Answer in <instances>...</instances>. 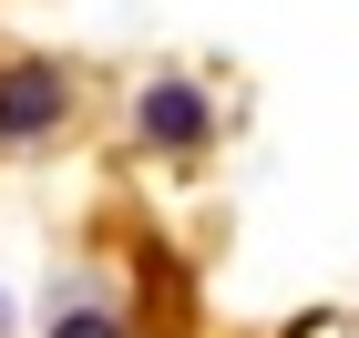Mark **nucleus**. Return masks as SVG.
Segmentation results:
<instances>
[{
  "mask_svg": "<svg viewBox=\"0 0 359 338\" xmlns=\"http://www.w3.org/2000/svg\"><path fill=\"white\" fill-rule=\"evenodd\" d=\"M62 113H72L62 62H11V72H0V143H41Z\"/></svg>",
  "mask_w": 359,
  "mask_h": 338,
  "instance_id": "1",
  "label": "nucleus"
},
{
  "mask_svg": "<svg viewBox=\"0 0 359 338\" xmlns=\"http://www.w3.org/2000/svg\"><path fill=\"white\" fill-rule=\"evenodd\" d=\"M52 338H123L103 308H72V318H52Z\"/></svg>",
  "mask_w": 359,
  "mask_h": 338,
  "instance_id": "3",
  "label": "nucleus"
},
{
  "mask_svg": "<svg viewBox=\"0 0 359 338\" xmlns=\"http://www.w3.org/2000/svg\"><path fill=\"white\" fill-rule=\"evenodd\" d=\"M134 134L165 143V154H195V143L216 134V113H205V92H195V83H154V92L134 103Z\"/></svg>",
  "mask_w": 359,
  "mask_h": 338,
  "instance_id": "2",
  "label": "nucleus"
}]
</instances>
